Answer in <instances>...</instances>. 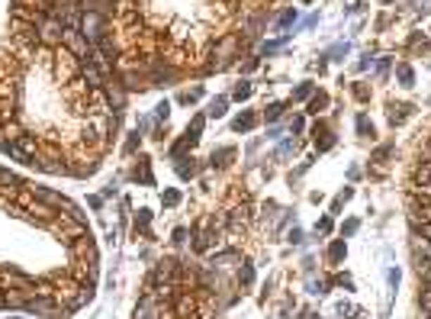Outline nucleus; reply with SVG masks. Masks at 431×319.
<instances>
[{
  "label": "nucleus",
  "instance_id": "nucleus-1",
  "mask_svg": "<svg viewBox=\"0 0 431 319\" xmlns=\"http://www.w3.org/2000/svg\"><path fill=\"white\" fill-rule=\"evenodd\" d=\"M49 232H52V236L58 239L61 245H71V242H77V239L91 236L87 223H84V220H75L71 213H58V216H55V220L49 223Z\"/></svg>",
  "mask_w": 431,
  "mask_h": 319
},
{
  "label": "nucleus",
  "instance_id": "nucleus-2",
  "mask_svg": "<svg viewBox=\"0 0 431 319\" xmlns=\"http://www.w3.org/2000/svg\"><path fill=\"white\" fill-rule=\"evenodd\" d=\"M81 65L84 61L77 58L75 52H68L65 46H58L55 49V61H52V71H55V77H58V84L65 87V84H71L75 77H81Z\"/></svg>",
  "mask_w": 431,
  "mask_h": 319
},
{
  "label": "nucleus",
  "instance_id": "nucleus-3",
  "mask_svg": "<svg viewBox=\"0 0 431 319\" xmlns=\"http://www.w3.org/2000/svg\"><path fill=\"white\" fill-rule=\"evenodd\" d=\"M61 46L68 49V52H75L81 61H87L94 52V46L87 42V36H84L77 26H65V32H61Z\"/></svg>",
  "mask_w": 431,
  "mask_h": 319
},
{
  "label": "nucleus",
  "instance_id": "nucleus-4",
  "mask_svg": "<svg viewBox=\"0 0 431 319\" xmlns=\"http://www.w3.org/2000/svg\"><path fill=\"white\" fill-rule=\"evenodd\" d=\"M7 152L13 155V158H20V161H30V165H32V161H36V155L42 152V139H39V136H32V132H23V136H20L13 145H10Z\"/></svg>",
  "mask_w": 431,
  "mask_h": 319
},
{
  "label": "nucleus",
  "instance_id": "nucleus-5",
  "mask_svg": "<svg viewBox=\"0 0 431 319\" xmlns=\"http://www.w3.org/2000/svg\"><path fill=\"white\" fill-rule=\"evenodd\" d=\"M61 32H65V23H61L58 16H46V23L39 26V46L58 49L61 46Z\"/></svg>",
  "mask_w": 431,
  "mask_h": 319
},
{
  "label": "nucleus",
  "instance_id": "nucleus-6",
  "mask_svg": "<svg viewBox=\"0 0 431 319\" xmlns=\"http://www.w3.org/2000/svg\"><path fill=\"white\" fill-rule=\"evenodd\" d=\"M10 39H13V42H23V46H39V26L10 16Z\"/></svg>",
  "mask_w": 431,
  "mask_h": 319
},
{
  "label": "nucleus",
  "instance_id": "nucleus-7",
  "mask_svg": "<svg viewBox=\"0 0 431 319\" xmlns=\"http://www.w3.org/2000/svg\"><path fill=\"white\" fill-rule=\"evenodd\" d=\"M68 251H71V258H75V261H84V265H97V245H94L91 236H84V239H77V242H71Z\"/></svg>",
  "mask_w": 431,
  "mask_h": 319
},
{
  "label": "nucleus",
  "instance_id": "nucleus-8",
  "mask_svg": "<svg viewBox=\"0 0 431 319\" xmlns=\"http://www.w3.org/2000/svg\"><path fill=\"white\" fill-rule=\"evenodd\" d=\"M23 126H20V123L16 120H7V123H0V149H10V145L16 142V139L23 136Z\"/></svg>",
  "mask_w": 431,
  "mask_h": 319
},
{
  "label": "nucleus",
  "instance_id": "nucleus-9",
  "mask_svg": "<svg viewBox=\"0 0 431 319\" xmlns=\"http://www.w3.org/2000/svg\"><path fill=\"white\" fill-rule=\"evenodd\" d=\"M13 20H23V23H32V26H42L46 23V13H39V10H32V7H26V4H13Z\"/></svg>",
  "mask_w": 431,
  "mask_h": 319
},
{
  "label": "nucleus",
  "instance_id": "nucleus-10",
  "mask_svg": "<svg viewBox=\"0 0 431 319\" xmlns=\"http://www.w3.org/2000/svg\"><path fill=\"white\" fill-rule=\"evenodd\" d=\"M81 77H84V84H87L91 91H100V87H103V71H100L91 58L81 65Z\"/></svg>",
  "mask_w": 431,
  "mask_h": 319
},
{
  "label": "nucleus",
  "instance_id": "nucleus-11",
  "mask_svg": "<svg viewBox=\"0 0 431 319\" xmlns=\"http://www.w3.org/2000/svg\"><path fill=\"white\" fill-rule=\"evenodd\" d=\"M110 4H113V0H81V7L84 10H94V13H110V10H113V7H110Z\"/></svg>",
  "mask_w": 431,
  "mask_h": 319
},
{
  "label": "nucleus",
  "instance_id": "nucleus-12",
  "mask_svg": "<svg viewBox=\"0 0 431 319\" xmlns=\"http://www.w3.org/2000/svg\"><path fill=\"white\" fill-rule=\"evenodd\" d=\"M235 46H238V39H235V36H226V39L219 42V46H216V55H219V58H229V55L235 52Z\"/></svg>",
  "mask_w": 431,
  "mask_h": 319
},
{
  "label": "nucleus",
  "instance_id": "nucleus-13",
  "mask_svg": "<svg viewBox=\"0 0 431 319\" xmlns=\"http://www.w3.org/2000/svg\"><path fill=\"white\" fill-rule=\"evenodd\" d=\"M16 4H26V7L39 10V13H46V16H49V10L55 7V0H16Z\"/></svg>",
  "mask_w": 431,
  "mask_h": 319
},
{
  "label": "nucleus",
  "instance_id": "nucleus-14",
  "mask_svg": "<svg viewBox=\"0 0 431 319\" xmlns=\"http://www.w3.org/2000/svg\"><path fill=\"white\" fill-rule=\"evenodd\" d=\"M418 304H422V313H425V316H431V284L422 290V296H418Z\"/></svg>",
  "mask_w": 431,
  "mask_h": 319
},
{
  "label": "nucleus",
  "instance_id": "nucleus-15",
  "mask_svg": "<svg viewBox=\"0 0 431 319\" xmlns=\"http://www.w3.org/2000/svg\"><path fill=\"white\" fill-rule=\"evenodd\" d=\"M399 81H402V87H412V68L409 65H399Z\"/></svg>",
  "mask_w": 431,
  "mask_h": 319
},
{
  "label": "nucleus",
  "instance_id": "nucleus-16",
  "mask_svg": "<svg viewBox=\"0 0 431 319\" xmlns=\"http://www.w3.org/2000/svg\"><path fill=\"white\" fill-rule=\"evenodd\" d=\"M251 126H255V116H251V113H245L242 120H235V130H238V132H242V130H251Z\"/></svg>",
  "mask_w": 431,
  "mask_h": 319
},
{
  "label": "nucleus",
  "instance_id": "nucleus-17",
  "mask_svg": "<svg viewBox=\"0 0 431 319\" xmlns=\"http://www.w3.org/2000/svg\"><path fill=\"white\" fill-rule=\"evenodd\" d=\"M328 104V97L326 94H319V97H312V104H309V113H319V110H322V106Z\"/></svg>",
  "mask_w": 431,
  "mask_h": 319
},
{
  "label": "nucleus",
  "instance_id": "nucleus-18",
  "mask_svg": "<svg viewBox=\"0 0 431 319\" xmlns=\"http://www.w3.org/2000/svg\"><path fill=\"white\" fill-rule=\"evenodd\" d=\"M341 255H345V242H332V249H328V258L338 261Z\"/></svg>",
  "mask_w": 431,
  "mask_h": 319
},
{
  "label": "nucleus",
  "instance_id": "nucleus-19",
  "mask_svg": "<svg viewBox=\"0 0 431 319\" xmlns=\"http://www.w3.org/2000/svg\"><path fill=\"white\" fill-rule=\"evenodd\" d=\"M406 110H409V106H393L390 120H393V123H402V120H406Z\"/></svg>",
  "mask_w": 431,
  "mask_h": 319
},
{
  "label": "nucleus",
  "instance_id": "nucleus-20",
  "mask_svg": "<svg viewBox=\"0 0 431 319\" xmlns=\"http://www.w3.org/2000/svg\"><path fill=\"white\" fill-rule=\"evenodd\" d=\"M357 130H361L364 136H367V132H371V136H373V126H371V123H367V116H357Z\"/></svg>",
  "mask_w": 431,
  "mask_h": 319
},
{
  "label": "nucleus",
  "instance_id": "nucleus-21",
  "mask_svg": "<svg viewBox=\"0 0 431 319\" xmlns=\"http://www.w3.org/2000/svg\"><path fill=\"white\" fill-rule=\"evenodd\" d=\"M418 274H422L425 281L431 284V261H418Z\"/></svg>",
  "mask_w": 431,
  "mask_h": 319
},
{
  "label": "nucleus",
  "instance_id": "nucleus-22",
  "mask_svg": "<svg viewBox=\"0 0 431 319\" xmlns=\"http://www.w3.org/2000/svg\"><path fill=\"white\" fill-rule=\"evenodd\" d=\"M226 113V100H216V104L210 106V116H222Z\"/></svg>",
  "mask_w": 431,
  "mask_h": 319
},
{
  "label": "nucleus",
  "instance_id": "nucleus-23",
  "mask_svg": "<svg viewBox=\"0 0 431 319\" xmlns=\"http://www.w3.org/2000/svg\"><path fill=\"white\" fill-rule=\"evenodd\" d=\"M248 94H251V87H248V84H238V87H235V97H238V100H245V97H248Z\"/></svg>",
  "mask_w": 431,
  "mask_h": 319
},
{
  "label": "nucleus",
  "instance_id": "nucleus-24",
  "mask_svg": "<svg viewBox=\"0 0 431 319\" xmlns=\"http://www.w3.org/2000/svg\"><path fill=\"white\" fill-rule=\"evenodd\" d=\"M312 94V84H303V87H300V91H296V100H306Z\"/></svg>",
  "mask_w": 431,
  "mask_h": 319
},
{
  "label": "nucleus",
  "instance_id": "nucleus-25",
  "mask_svg": "<svg viewBox=\"0 0 431 319\" xmlns=\"http://www.w3.org/2000/svg\"><path fill=\"white\" fill-rule=\"evenodd\" d=\"M242 281H245V284H251V281H255V271H251V268H248V265H245V268H242Z\"/></svg>",
  "mask_w": 431,
  "mask_h": 319
},
{
  "label": "nucleus",
  "instance_id": "nucleus-26",
  "mask_svg": "<svg viewBox=\"0 0 431 319\" xmlns=\"http://www.w3.org/2000/svg\"><path fill=\"white\" fill-rule=\"evenodd\" d=\"M422 216H425V223H431V200L428 204H422Z\"/></svg>",
  "mask_w": 431,
  "mask_h": 319
},
{
  "label": "nucleus",
  "instance_id": "nucleus-27",
  "mask_svg": "<svg viewBox=\"0 0 431 319\" xmlns=\"http://www.w3.org/2000/svg\"><path fill=\"white\" fill-rule=\"evenodd\" d=\"M277 116H280V104H274L271 110H267V120H277Z\"/></svg>",
  "mask_w": 431,
  "mask_h": 319
},
{
  "label": "nucleus",
  "instance_id": "nucleus-28",
  "mask_svg": "<svg viewBox=\"0 0 431 319\" xmlns=\"http://www.w3.org/2000/svg\"><path fill=\"white\" fill-rule=\"evenodd\" d=\"M293 16H296V13H293V10H287V13L280 16V26H287V23H290V20H293Z\"/></svg>",
  "mask_w": 431,
  "mask_h": 319
},
{
  "label": "nucleus",
  "instance_id": "nucleus-29",
  "mask_svg": "<svg viewBox=\"0 0 431 319\" xmlns=\"http://www.w3.org/2000/svg\"><path fill=\"white\" fill-rule=\"evenodd\" d=\"M354 94H357V97H361V100H367V87H364V84H357V87H354Z\"/></svg>",
  "mask_w": 431,
  "mask_h": 319
},
{
  "label": "nucleus",
  "instance_id": "nucleus-30",
  "mask_svg": "<svg viewBox=\"0 0 431 319\" xmlns=\"http://www.w3.org/2000/svg\"><path fill=\"white\" fill-rule=\"evenodd\" d=\"M422 236L431 239V223H422Z\"/></svg>",
  "mask_w": 431,
  "mask_h": 319
},
{
  "label": "nucleus",
  "instance_id": "nucleus-31",
  "mask_svg": "<svg viewBox=\"0 0 431 319\" xmlns=\"http://www.w3.org/2000/svg\"><path fill=\"white\" fill-rule=\"evenodd\" d=\"M0 306H7V296H4V290H0Z\"/></svg>",
  "mask_w": 431,
  "mask_h": 319
},
{
  "label": "nucleus",
  "instance_id": "nucleus-32",
  "mask_svg": "<svg viewBox=\"0 0 431 319\" xmlns=\"http://www.w3.org/2000/svg\"><path fill=\"white\" fill-rule=\"evenodd\" d=\"M229 4H238V0H229Z\"/></svg>",
  "mask_w": 431,
  "mask_h": 319
}]
</instances>
